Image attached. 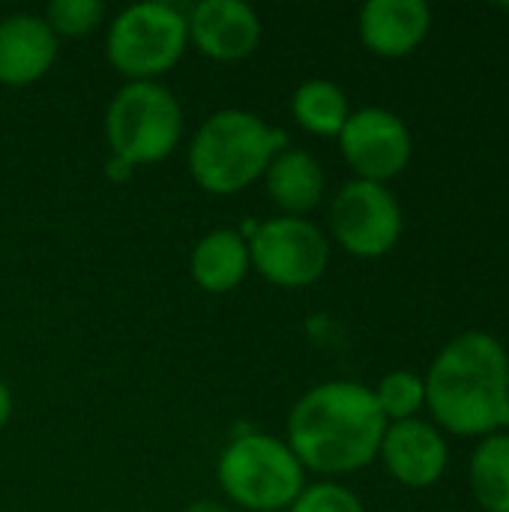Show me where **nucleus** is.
Instances as JSON below:
<instances>
[{"mask_svg": "<svg viewBox=\"0 0 509 512\" xmlns=\"http://www.w3.org/2000/svg\"><path fill=\"white\" fill-rule=\"evenodd\" d=\"M216 477L234 504L252 512L288 510L306 489V468L288 441L261 432L234 438L219 456Z\"/></svg>", "mask_w": 509, "mask_h": 512, "instance_id": "5", "label": "nucleus"}, {"mask_svg": "<svg viewBox=\"0 0 509 512\" xmlns=\"http://www.w3.org/2000/svg\"><path fill=\"white\" fill-rule=\"evenodd\" d=\"M387 420L372 387L324 381L306 390L288 414V447L303 468L327 477L354 474L378 459Z\"/></svg>", "mask_w": 509, "mask_h": 512, "instance_id": "2", "label": "nucleus"}, {"mask_svg": "<svg viewBox=\"0 0 509 512\" xmlns=\"http://www.w3.org/2000/svg\"><path fill=\"white\" fill-rule=\"evenodd\" d=\"M57 60V36L42 15L15 12L0 18V84L27 87Z\"/></svg>", "mask_w": 509, "mask_h": 512, "instance_id": "13", "label": "nucleus"}, {"mask_svg": "<svg viewBox=\"0 0 509 512\" xmlns=\"http://www.w3.org/2000/svg\"><path fill=\"white\" fill-rule=\"evenodd\" d=\"M9 417H12V393H9L6 381L0 378V432L6 429Z\"/></svg>", "mask_w": 509, "mask_h": 512, "instance_id": "21", "label": "nucleus"}, {"mask_svg": "<svg viewBox=\"0 0 509 512\" xmlns=\"http://www.w3.org/2000/svg\"><path fill=\"white\" fill-rule=\"evenodd\" d=\"M189 42L210 60L237 63L261 42V18L243 0H201L186 15Z\"/></svg>", "mask_w": 509, "mask_h": 512, "instance_id": "11", "label": "nucleus"}, {"mask_svg": "<svg viewBox=\"0 0 509 512\" xmlns=\"http://www.w3.org/2000/svg\"><path fill=\"white\" fill-rule=\"evenodd\" d=\"M249 261L276 288H309L330 264V243L303 216H276L246 228Z\"/></svg>", "mask_w": 509, "mask_h": 512, "instance_id": "7", "label": "nucleus"}, {"mask_svg": "<svg viewBox=\"0 0 509 512\" xmlns=\"http://www.w3.org/2000/svg\"><path fill=\"white\" fill-rule=\"evenodd\" d=\"M264 186L270 201L285 216H303L321 204L327 177L321 162L309 150L285 147L270 159L264 171Z\"/></svg>", "mask_w": 509, "mask_h": 512, "instance_id": "14", "label": "nucleus"}, {"mask_svg": "<svg viewBox=\"0 0 509 512\" xmlns=\"http://www.w3.org/2000/svg\"><path fill=\"white\" fill-rule=\"evenodd\" d=\"M468 486L483 512H509V432L480 438L468 462Z\"/></svg>", "mask_w": 509, "mask_h": 512, "instance_id": "16", "label": "nucleus"}, {"mask_svg": "<svg viewBox=\"0 0 509 512\" xmlns=\"http://www.w3.org/2000/svg\"><path fill=\"white\" fill-rule=\"evenodd\" d=\"M426 408L441 432L456 438H486L507 429L509 354L486 330L453 336L432 360L426 378Z\"/></svg>", "mask_w": 509, "mask_h": 512, "instance_id": "1", "label": "nucleus"}, {"mask_svg": "<svg viewBox=\"0 0 509 512\" xmlns=\"http://www.w3.org/2000/svg\"><path fill=\"white\" fill-rule=\"evenodd\" d=\"M189 45L186 12L147 0L126 6L108 27L105 54L108 63L129 81H156L171 72Z\"/></svg>", "mask_w": 509, "mask_h": 512, "instance_id": "6", "label": "nucleus"}, {"mask_svg": "<svg viewBox=\"0 0 509 512\" xmlns=\"http://www.w3.org/2000/svg\"><path fill=\"white\" fill-rule=\"evenodd\" d=\"M183 512H231L228 507H222L219 501H195V504H189Z\"/></svg>", "mask_w": 509, "mask_h": 512, "instance_id": "22", "label": "nucleus"}, {"mask_svg": "<svg viewBox=\"0 0 509 512\" xmlns=\"http://www.w3.org/2000/svg\"><path fill=\"white\" fill-rule=\"evenodd\" d=\"M285 150V132L243 108L210 114L189 144V174L210 195H237L264 177L270 159Z\"/></svg>", "mask_w": 509, "mask_h": 512, "instance_id": "3", "label": "nucleus"}, {"mask_svg": "<svg viewBox=\"0 0 509 512\" xmlns=\"http://www.w3.org/2000/svg\"><path fill=\"white\" fill-rule=\"evenodd\" d=\"M372 393H375V402H378V408H381V414H384L387 423L414 420L426 408V384H423V375L408 372V369L387 372Z\"/></svg>", "mask_w": 509, "mask_h": 512, "instance_id": "18", "label": "nucleus"}, {"mask_svg": "<svg viewBox=\"0 0 509 512\" xmlns=\"http://www.w3.org/2000/svg\"><path fill=\"white\" fill-rule=\"evenodd\" d=\"M330 234L354 258H381L402 240L399 198L372 180H348L330 201Z\"/></svg>", "mask_w": 509, "mask_h": 512, "instance_id": "8", "label": "nucleus"}, {"mask_svg": "<svg viewBox=\"0 0 509 512\" xmlns=\"http://www.w3.org/2000/svg\"><path fill=\"white\" fill-rule=\"evenodd\" d=\"M252 270L249 243L234 228H213L207 231L189 258V273L195 285L207 294H228L240 288L246 273Z\"/></svg>", "mask_w": 509, "mask_h": 512, "instance_id": "15", "label": "nucleus"}, {"mask_svg": "<svg viewBox=\"0 0 509 512\" xmlns=\"http://www.w3.org/2000/svg\"><path fill=\"white\" fill-rule=\"evenodd\" d=\"M288 512H366L363 501L339 483H315L306 486Z\"/></svg>", "mask_w": 509, "mask_h": 512, "instance_id": "20", "label": "nucleus"}, {"mask_svg": "<svg viewBox=\"0 0 509 512\" xmlns=\"http://www.w3.org/2000/svg\"><path fill=\"white\" fill-rule=\"evenodd\" d=\"M291 114L300 129L318 138H339L351 108L345 90L336 81L309 78L291 93Z\"/></svg>", "mask_w": 509, "mask_h": 512, "instance_id": "17", "label": "nucleus"}, {"mask_svg": "<svg viewBox=\"0 0 509 512\" xmlns=\"http://www.w3.org/2000/svg\"><path fill=\"white\" fill-rule=\"evenodd\" d=\"M378 459L399 486L432 489L450 465L447 435L435 423H426L420 417L387 423Z\"/></svg>", "mask_w": 509, "mask_h": 512, "instance_id": "10", "label": "nucleus"}, {"mask_svg": "<svg viewBox=\"0 0 509 512\" xmlns=\"http://www.w3.org/2000/svg\"><path fill=\"white\" fill-rule=\"evenodd\" d=\"M105 135L111 144V168L156 165L180 144L183 135V108L177 96L159 81H126L108 111Z\"/></svg>", "mask_w": 509, "mask_h": 512, "instance_id": "4", "label": "nucleus"}, {"mask_svg": "<svg viewBox=\"0 0 509 512\" xmlns=\"http://www.w3.org/2000/svg\"><path fill=\"white\" fill-rule=\"evenodd\" d=\"M507 432H509V420H507Z\"/></svg>", "mask_w": 509, "mask_h": 512, "instance_id": "23", "label": "nucleus"}, {"mask_svg": "<svg viewBox=\"0 0 509 512\" xmlns=\"http://www.w3.org/2000/svg\"><path fill=\"white\" fill-rule=\"evenodd\" d=\"M432 30V6L426 0H366L357 15L360 42L384 60L414 54Z\"/></svg>", "mask_w": 509, "mask_h": 512, "instance_id": "12", "label": "nucleus"}, {"mask_svg": "<svg viewBox=\"0 0 509 512\" xmlns=\"http://www.w3.org/2000/svg\"><path fill=\"white\" fill-rule=\"evenodd\" d=\"M339 150L357 180L384 183L399 177L414 153L408 123L381 105H366L348 114L339 132Z\"/></svg>", "mask_w": 509, "mask_h": 512, "instance_id": "9", "label": "nucleus"}, {"mask_svg": "<svg viewBox=\"0 0 509 512\" xmlns=\"http://www.w3.org/2000/svg\"><path fill=\"white\" fill-rule=\"evenodd\" d=\"M105 6L99 0H54L45 9V24L54 36H87L102 21Z\"/></svg>", "mask_w": 509, "mask_h": 512, "instance_id": "19", "label": "nucleus"}]
</instances>
